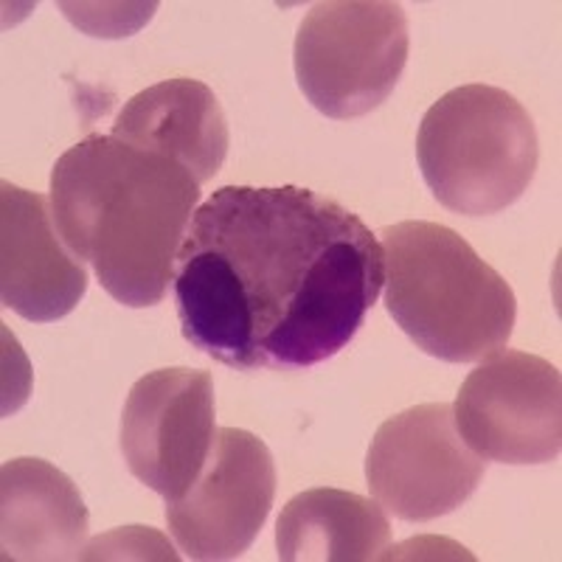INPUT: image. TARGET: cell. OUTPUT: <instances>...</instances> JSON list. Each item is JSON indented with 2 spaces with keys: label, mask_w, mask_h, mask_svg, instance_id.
<instances>
[{
  "label": "cell",
  "mask_w": 562,
  "mask_h": 562,
  "mask_svg": "<svg viewBox=\"0 0 562 562\" xmlns=\"http://www.w3.org/2000/svg\"><path fill=\"white\" fill-rule=\"evenodd\" d=\"M408 48V18L400 3H315L295 34V79L318 113L346 122L378 110L394 93Z\"/></svg>",
  "instance_id": "cell-5"
},
{
  "label": "cell",
  "mask_w": 562,
  "mask_h": 562,
  "mask_svg": "<svg viewBox=\"0 0 562 562\" xmlns=\"http://www.w3.org/2000/svg\"><path fill=\"white\" fill-rule=\"evenodd\" d=\"M59 9L90 37L119 40L149 23L158 3H59Z\"/></svg>",
  "instance_id": "cell-14"
},
{
  "label": "cell",
  "mask_w": 562,
  "mask_h": 562,
  "mask_svg": "<svg viewBox=\"0 0 562 562\" xmlns=\"http://www.w3.org/2000/svg\"><path fill=\"white\" fill-rule=\"evenodd\" d=\"M200 183L175 158L113 135H88L52 169L65 248L124 307H155L175 281Z\"/></svg>",
  "instance_id": "cell-2"
},
{
  "label": "cell",
  "mask_w": 562,
  "mask_h": 562,
  "mask_svg": "<svg viewBox=\"0 0 562 562\" xmlns=\"http://www.w3.org/2000/svg\"><path fill=\"white\" fill-rule=\"evenodd\" d=\"M486 459L456 430L453 405L428 403L391 416L366 456V481L380 506L408 524L445 518L467 504Z\"/></svg>",
  "instance_id": "cell-6"
},
{
  "label": "cell",
  "mask_w": 562,
  "mask_h": 562,
  "mask_svg": "<svg viewBox=\"0 0 562 562\" xmlns=\"http://www.w3.org/2000/svg\"><path fill=\"white\" fill-rule=\"evenodd\" d=\"M276 498V464L250 430L220 428L200 479L167 504V526L186 560H237L254 546Z\"/></svg>",
  "instance_id": "cell-9"
},
{
  "label": "cell",
  "mask_w": 562,
  "mask_h": 562,
  "mask_svg": "<svg viewBox=\"0 0 562 562\" xmlns=\"http://www.w3.org/2000/svg\"><path fill=\"white\" fill-rule=\"evenodd\" d=\"M214 419L209 371L175 366L144 374L130 391L119 436L130 473L167 504L183 498L214 448Z\"/></svg>",
  "instance_id": "cell-8"
},
{
  "label": "cell",
  "mask_w": 562,
  "mask_h": 562,
  "mask_svg": "<svg viewBox=\"0 0 562 562\" xmlns=\"http://www.w3.org/2000/svg\"><path fill=\"white\" fill-rule=\"evenodd\" d=\"M88 293V270L65 248L52 198L0 183V301L34 324L77 310Z\"/></svg>",
  "instance_id": "cell-10"
},
{
  "label": "cell",
  "mask_w": 562,
  "mask_h": 562,
  "mask_svg": "<svg viewBox=\"0 0 562 562\" xmlns=\"http://www.w3.org/2000/svg\"><path fill=\"white\" fill-rule=\"evenodd\" d=\"M456 430L481 459L549 464L562 450V378L549 360L498 349L461 383Z\"/></svg>",
  "instance_id": "cell-7"
},
{
  "label": "cell",
  "mask_w": 562,
  "mask_h": 562,
  "mask_svg": "<svg viewBox=\"0 0 562 562\" xmlns=\"http://www.w3.org/2000/svg\"><path fill=\"white\" fill-rule=\"evenodd\" d=\"M389 540V515L378 501L329 486L290 498L276 524V551L284 562L380 560Z\"/></svg>",
  "instance_id": "cell-13"
},
{
  "label": "cell",
  "mask_w": 562,
  "mask_h": 562,
  "mask_svg": "<svg viewBox=\"0 0 562 562\" xmlns=\"http://www.w3.org/2000/svg\"><path fill=\"white\" fill-rule=\"evenodd\" d=\"M385 310L425 355L479 363L504 349L518 318L509 281L461 234L428 220L385 225Z\"/></svg>",
  "instance_id": "cell-3"
},
{
  "label": "cell",
  "mask_w": 562,
  "mask_h": 562,
  "mask_svg": "<svg viewBox=\"0 0 562 562\" xmlns=\"http://www.w3.org/2000/svg\"><path fill=\"white\" fill-rule=\"evenodd\" d=\"M180 551L172 549L167 537L144 526L113 529L108 535L93 537L82 549L79 560H180Z\"/></svg>",
  "instance_id": "cell-15"
},
{
  "label": "cell",
  "mask_w": 562,
  "mask_h": 562,
  "mask_svg": "<svg viewBox=\"0 0 562 562\" xmlns=\"http://www.w3.org/2000/svg\"><path fill=\"white\" fill-rule=\"evenodd\" d=\"M88 506L77 484L43 459L0 467V551L7 562L79 560Z\"/></svg>",
  "instance_id": "cell-11"
},
{
  "label": "cell",
  "mask_w": 562,
  "mask_h": 562,
  "mask_svg": "<svg viewBox=\"0 0 562 562\" xmlns=\"http://www.w3.org/2000/svg\"><path fill=\"white\" fill-rule=\"evenodd\" d=\"M180 333L231 369H310L360 333L385 284L369 225L301 186H223L175 265Z\"/></svg>",
  "instance_id": "cell-1"
},
{
  "label": "cell",
  "mask_w": 562,
  "mask_h": 562,
  "mask_svg": "<svg viewBox=\"0 0 562 562\" xmlns=\"http://www.w3.org/2000/svg\"><path fill=\"white\" fill-rule=\"evenodd\" d=\"M110 135L169 155L183 164L200 186L223 169L231 144L217 93L189 77L167 79L135 93L115 115Z\"/></svg>",
  "instance_id": "cell-12"
},
{
  "label": "cell",
  "mask_w": 562,
  "mask_h": 562,
  "mask_svg": "<svg viewBox=\"0 0 562 562\" xmlns=\"http://www.w3.org/2000/svg\"><path fill=\"white\" fill-rule=\"evenodd\" d=\"M416 160L445 209L490 217L518 203L535 180L540 160L535 119L504 88L461 85L422 119Z\"/></svg>",
  "instance_id": "cell-4"
}]
</instances>
